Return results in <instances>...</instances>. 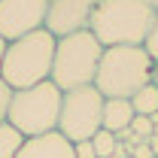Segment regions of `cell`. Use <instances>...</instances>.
I'll return each mask as SVG.
<instances>
[{
  "instance_id": "obj_1",
  "label": "cell",
  "mask_w": 158,
  "mask_h": 158,
  "mask_svg": "<svg viewBox=\"0 0 158 158\" xmlns=\"http://www.w3.org/2000/svg\"><path fill=\"white\" fill-rule=\"evenodd\" d=\"M155 6L149 0H100L94 15H91V34L98 37L103 49L113 46H143L152 21Z\"/></svg>"
},
{
  "instance_id": "obj_2",
  "label": "cell",
  "mask_w": 158,
  "mask_h": 158,
  "mask_svg": "<svg viewBox=\"0 0 158 158\" xmlns=\"http://www.w3.org/2000/svg\"><path fill=\"white\" fill-rule=\"evenodd\" d=\"M152 67L155 61L146 55L143 46H113L103 49L94 88L103 98H122L131 100L143 85L152 82Z\"/></svg>"
},
{
  "instance_id": "obj_3",
  "label": "cell",
  "mask_w": 158,
  "mask_h": 158,
  "mask_svg": "<svg viewBox=\"0 0 158 158\" xmlns=\"http://www.w3.org/2000/svg\"><path fill=\"white\" fill-rule=\"evenodd\" d=\"M52 61H55V37L46 27H40V31L6 46L0 79L12 91L40 85V82L52 79Z\"/></svg>"
},
{
  "instance_id": "obj_4",
  "label": "cell",
  "mask_w": 158,
  "mask_h": 158,
  "mask_svg": "<svg viewBox=\"0 0 158 158\" xmlns=\"http://www.w3.org/2000/svg\"><path fill=\"white\" fill-rule=\"evenodd\" d=\"M103 46L91 31H79L70 37L55 40V61H52V82L61 91H73L82 85H94Z\"/></svg>"
},
{
  "instance_id": "obj_5",
  "label": "cell",
  "mask_w": 158,
  "mask_h": 158,
  "mask_svg": "<svg viewBox=\"0 0 158 158\" xmlns=\"http://www.w3.org/2000/svg\"><path fill=\"white\" fill-rule=\"evenodd\" d=\"M61 100H64V91L52 79H46L40 85H31V88H21V91H12L6 122L15 131H21L24 140L49 134V131H58Z\"/></svg>"
},
{
  "instance_id": "obj_6",
  "label": "cell",
  "mask_w": 158,
  "mask_h": 158,
  "mask_svg": "<svg viewBox=\"0 0 158 158\" xmlns=\"http://www.w3.org/2000/svg\"><path fill=\"white\" fill-rule=\"evenodd\" d=\"M103 94L94 85H82L73 91H64L61 100V116H58V134L70 143L91 140L103 128Z\"/></svg>"
},
{
  "instance_id": "obj_7",
  "label": "cell",
  "mask_w": 158,
  "mask_h": 158,
  "mask_svg": "<svg viewBox=\"0 0 158 158\" xmlns=\"http://www.w3.org/2000/svg\"><path fill=\"white\" fill-rule=\"evenodd\" d=\"M49 0H0V37L6 43L46 27Z\"/></svg>"
},
{
  "instance_id": "obj_8",
  "label": "cell",
  "mask_w": 158,
  "mask_h": 158,
  "mask_svg": "<svg viewBox=\"0 0 158 158\" xmlns=\"http://www.w3.org/2000/svg\"><path fill=\"white\" fill-rule=\"evenodd\" d=\"M100 0H49L46 9V31L55 40L79 34L91 27V15Z\"/></svg>"
},
{
  "instance_id": "obj_9",
  "label": "cell",
  "mask_w": 158,
  "mask_h": 158,
  "mask_svg": "<svg viewBox=\"0 0 158 158\" xmlns=\"http://www.w3.org/2000/svg\"><path fill=\"white\" fill-rule=\"evenodd\" d=\"M15 158H76V155H73V143L64 134L49 131L40 137H27Z\"/></svg>"
},
{
  "instance_id": "obj_10",
  "label": "cell",
  "mask_w": 158,
  "mask_h": 158,
  "mask_svg": "<svg viewBox=\"0 0 158 158\" xmlns=\"http://www.w3.org/2000/svg\"><path fill=\"white\" fill-rule=\"evenodd\" d=\"M131 122H134L131 100H122V98H106L103 100V131H110V134L128 131Z\"/></svg>"
},
{
  "instance_id": "obj_11",
  "label": "cell",
  "mask_w": 158,
  "mask_h": 158,
  "mask_svg": "<svg viewBox=\"0 0 158 158\" xmlns=\"http://www.w3.org/2000/svg\"><path fill=\"white\" fill-rule=\"evenodd\" d=\"M131 106H134V116H155L158 113V88L149 82V85H143L137 94L131 98Z\"/></svg>"
},
{
  "instance_id": "obj_12",
  "label": "cell",
  "mask_w": 158,
  "mask_h": 158,
  "mask_svg": "<svg viewBox=\"0 0 158 158\" xmlns=\"http://www.w3.org/2000/svg\"><path fill=\"white\" fill-rule=\"evenodd\" d=\"M24 146V134L15 131L9 122H0V158H15Z\"/></svg>"
},
{
  "instance_id": "obj_13",
  "label": "cell",
  "mask_w": 158,
  "mask_h": 158,
  "mask_svg": "<svg viewBox=\"0 0 158 158\" xmlns=\"http://www.w3.org/2000/svg\"><path fill=\"white\" fill-rule=\"evenodd\" d=\"M91 146H94V155H98V158H110L113 152H116L118 140H116V134H110V131H103V128H100L98 134L91 137Z\"/></svg>"
},
{
  "instance_id": "obj_14",
  "label": "cell",
  "mask_w": 158,
  "mask_h": 158,
  "mask_svg": "<svg viewBox=\"0 0 158 158\" xmlns=\"http://www.w3.org/2000/svg\"><path fill=\"white\" fill-rule=\"evenodd\" d=\"M131 131H134V137L149 140V137H152V118H149V116H134V122H131Z\"/></svg>"
},
{
  "instance_id": "obj_15",
  "label": "cell",
  "mask_w": 158,
  "mask_h": 158,
  "mask_svg": "<svg viewBox=\"0 0 158 158\" xmlns=\"http://www.w3.org/2000/svg\"><path fill=\"white\" fill-rule=\"evenodd\" d=\"M143 49H146V55L152 61H158V12H155V21H152V31H149V37L143 43Z\"/></svg>"
},
{
  "instance_id": "obj_16",
  "label": "cell",
  "mask_w": 158,
  "mask_h": 158,
  "mask_svg": "<svg viewBox=\"0 0 158 158\" xmlns=\"http://www.w3.org/2000/svg\"><path fill=\"white\" fill-rule=\"evenodd\" d=\"M9 100H12V88L0 79V122H6V113H9Z\"/></svg>"
},
{
  "instance_id": "obj_17",
  "label": "cell",
  "mask_w": 158,
  "mask_h": 158,
  "mask_svg": "<svg viewBox=\"0 0 158 158\" xmlns=\"http://www.w3.org/2000/svg\"><path fill=\"white\" fill-rule=\"evenodd\" d=\"M73 155H76V158H98V155H94V146H91V140L73 143Z\"/></svg>"
},
{
  "instance_id": "obj_18",
  "label": "cell",
  "mask_w": 158,
  "mask_h": 158,
  "mask_svg": "<svg viewBox=\"0 0 158 158\" xmlns=\"http://www.w3.org/2000/svg\"><path fill=\"white\" fill-rule=\"evenodd\" d=\"M6 46H9V43L0 37V67H3V55H6Z\"/></svg>"
},
{
  "instance_id": "obj_19",
  "label": "cell",
  "mask_w": 158,
  "mask_h": 158,
  "mask_svg": "<svg viewBox=\"0 0 158 158\" xmlns=\"http://www.w3.org/2000/svg\"><path fill=\"white\" fill-rule=\"evenodd\" d=\"M152 85L158 88V61H155V67H152Z\"/></svg>"
},
{
  "instance_id": "obj_20",
  "label": "cell",
  "mask_w": 158,
  "mask_h": 158,
  "mask_svg": "<svg viewBox=\"0 0 158 158\" xmlns=\"http://www.w3.org/2000/svg\"><path fill=\"white\" fill-rule=\"evenodd\" d=\"M149 3H152V6H155V9H158V0H149Z\"/></svg>"
}]
</instances>
